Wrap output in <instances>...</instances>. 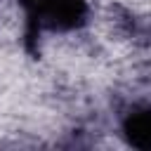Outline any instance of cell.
Returning <instances> with one entry per match:
<instances>
[{"label": "cell", "mask_w": 151, "mask_h": 151, "mask_svg": "<svg viewBox=\"0 0 151 151\" xmlns=\"http://www.w3.org/2000/svg\"><path fill=\"white\" fill-rule=\"evenodd\" d=\"M19 7L24 9L28 38L45 31H76L90 17V0H19Z\"/></svg>", "instance_id": "obj_1"}, {"label": "cell", "mask_w": 151, "mask_h": 151, "mask_svg": "<svg viewBox=\"0 0 151 151\" xmlns=\"http://www.w3.org/2000/svg\"><path fill=\"white\" fill-rule=\"evenodd\" d=\"M120 132L130 146L142 149V151H151V104L132 106L123 116Z\"/></svg>", "instance_id": "obj_2"}]
</instances>
